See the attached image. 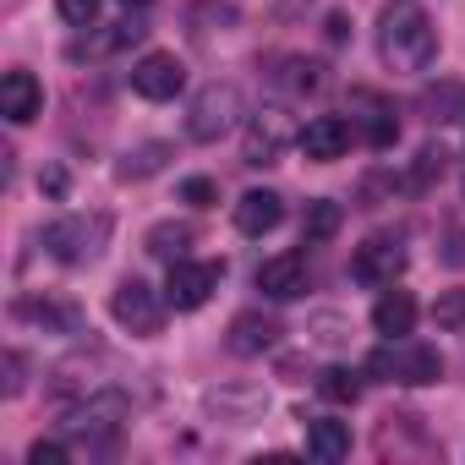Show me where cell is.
Here are the masks:
<instances>
[{"mask_svg":"<svg viewBox=\"0 0 465 465\" xmlns=\"http://www.w3.org/2000/svg\"><path fill=\"white\" fill-rule=\"evenodd\" d=\"M351 274H356L361 285H372V291L394 285V280L405 274V242H400V236H372V242H361L356 258H351Z\"/></svg>","mask_w":465,"mask_h":465,"instance_id":"cell-8","label":"cell"},{"mask_svg":"<svg viewBox=\"0 0 465 465\" xmlns=\"http://www.w3.org/2000/svg\"><path fill=\"white\" fill-rule=\"evenodd\" d=\"M126 416H132V400H126L121 389H99V394L77 400L61 427H66V438H77V443H88V449H110Z\"/></svg>","mask_w":465,"mask_h":465,"instance_id":"cell-2","label":"cell"},{"mask_svg":"<svg viewBox=\"0 0 465 465\" xmlns=\"http://www.w3.org/2000/svg\"><path fill=\"white\" fill-rule=\"evenodd\" d=\"M351 104L361 110L351 126H356V137L367 143V148H389L394 137H400V121H394V104H383L378 94H367V88H356L351 94Z\"/></svg>","mask_w":465,"mask_h":465,"instance_id":"cell-12","label":"cell"},{"mask_svg":"<svg viewBox=\"0 0 465 465\" xmlns=\"http://www.w3.org/2000/svg\"><path fill=\"white\" fill-rule=\"evenodd\" d=\"M312 340H318L323 351H340V345H351V323H345L340 312H318V318H312Z\"/></svg>","mask_w":465,"mask_h":465,"instance_id":"cell-30","label":"cell"},{"mask_svg":"<svg viewBox=\"0 0 465 465\" xmlns=\"http://www.w3.org/2000/svg\"><path fill=\"white\" fill-rule=\"evenodd\" d=\"M285 329L274 323V318H263V312H242L236 323H230V334H224V345L236 351V356H263V351H274V340H280Z\"/></svg>","mask_w":465,"mask_h":465,"instance_id":"cell-16","label":"cell"},{"mask_svg":"<svg viewBox=\"0 0 465 465\" xmlns=\"http://www.w3.org/2000/svg\"><path fill=\"white\" fill-rule=\"evenodd\" d=\"M367 378H383V383H438L443 378V356L432 345H411V340H394V345H378L367 356Z\"/></svg>","mask_w":465,"mask_h":465,"instance_id":"cell-4","label":"cell"},{"mask_svg":"<svg viewBox=\"0 0 465 465\" xmlns=\"http://www.w3.org/2000/svg\"><path fill=\"white\" fill-rule=\"evenodd\" d=\"M258 291H263L269 302H296V296H307V258H296V252L269 258V263L258 269Z\"/></svg>","mask_w":465,"mask_h":465,"instance_id":"cell-14","label":"cell"},{"mask_svg":"<svg viewBox=\"0 0 465 465\" xmlns=\"http://www.w3.org/2000/svg\"><path fill=\"white\" fill-rule=\"evenodd\" d=\"M427 121H465V83H438L432 94H421Z\"/></svg>","mask_w":465,"mask_h":465,"instance_id":"cell-25","label":"cell"},{"mask_svg":"<svg viewBox=\"0 0 465 465\" xmlns=\"http://www.w3.org/2000/svg\"><path fill=\"white\" fill-rule=\"evenodd\" d=\"M236 121H242V88L236 83H208L186 104V137L192 143H219Z\"/></svg>","mask_w":465,"mask_h":465,"instance_id":"cell-5","label":"cell"},{"mask_svg":"<svg viewBox=\"0 0 465 465\" xmlns=\"http://www.w3.org/2000/svg\"><path fill=\"white\" fill-rule=\"evenodd\" d=\"M164 159H170V143H143V148H132V153L115 164V175H121V181H143V175H159Z\"/></svg>","mask_w":465,"mask_h":465,"instance_id":"cell-24","label":"cell"},{"mask_svg":"<svg viewBox=\"0 0 465 465\" xmlns=\"http://www.w3.org/2000/svg\"><path fill=\"white\" fill-rule=\"evenodd\" d=\"M132 88H137L143 99H153V104H164V99H175V94L186 88V66H181L175 55H164V50H153V55H143V61L132 66Z\"/></svg>","mask_w":465,"mask_h":465,"instance_id":"cell-10","label":"cell"},{"mask_svg":"<svg viewBox=\"0 0 465 465\" xmlns=\"http://www.w3.org/2000/svg\"><path fill=\"white\" fill-rule=\"evenodd\" d=\"M143 34H148L143 23H110L104 34H88V39H77V45H72V61H104V55H115V50L137 45Z\"/></svg>","mask_w":465,"mask_h":465,"instance_id":"cell-19","label":"cell"},{"mask_svg":"<svg viewBox=\"0 0 465 465\" xmlns=\"http://www.w3.org/2000/svg\"><path fill=\"white\" fill-rule=\"evenodd\" d=\"M296 143H302V153H307V159L334 164V159H345V148L356 143V126H351L345 115H312V121L296 132Z\"/></svg>","mask_w":465,"mask_h":465,"instance_id":"cell-9","label":"cell"},{"mask_svg":"<svg viewBox=\"0 0 465 465\" xmlns=\"http://www.w3.org/2000/svg\"><path fill=\"white\" fill-rule=\"evenodd\" d=\"M432 323H438V329H449V334H454V329H465V291H443V296L432 302Z\"/></svg>","mask_w":465,"mask_h":465,"instance_id":"cell-31","label":"cell"},{"mask_svg":"<svg viewBox=\"0 0 465 465\" xmlns=\"http://www.w3.org/2000/svg\"><path fill=\"white\" fill-rule=\"evenodd\" d=\"M132 6H143V0H132Z\"/></svg>","mask_w":465,"mask_h":465,"instance_id":"cell-40","label":"cell"},{"mask_svg":"<svg viewBox=\"0 0 465 465\" xmlns=\"http://www.w3.org/2000/svg\"><path fill=\"white\" fill-rule=\"evenodd\" d=\"M443 263L465 269V230H449V236H443Z\"/></svg>","mask_w":465,"mask_h":465,"instance_id":"cell-36","label":"cell"},{"mask_svg":"<svg viewBox=\"0 0 465 465\" xmlns=\"http://www.w3.org/2000/svg\"><path fill=\"white\" fill-rule=\"evenodd\" d=\"M28 389V361H23V351H6V400H17Z\"/></svg>","mask_w":465,"mask_h":465,"instance_id":"cell-34","label":"cell"},{"mask_svg":"<svg viewBox=\"0 0 465 465\" xmlns=\"http://www.w3.org/2000/svg\"><path fill=\"white\" fill-rule=\"evenodd\" d=\"M340 219H345V208H340V203H329V197L307 203V219H302V242H329L334 230H340Z\"/></svg>","mask_w":465,"mask_h":465,"instance_id":"cell-26","label":"cell"},{"mask_svg":"<svg viewBox=\"0 0 465 465\" xmlns=\"http://www.w3.org/2000/svg\"><path fill=\"white\" fill-rule=\"evenodd\" d=\"M186 247H192V224L164 219V224H153V230H148V252H153L159 263H181V258H186Z\"/></svg>","mask_w":465,"mask_h":465,"instance_id":"cell-23","label":"cell"},{"mask_svg":"<svg viewBox=\"0 0 465 465\" xmlns=\"http://www.w3.org/2000/svg\"><path fill=\"white\" fill-rule=\"evenodd\" d=\"M236 6H230V0H197V6H192V34H224V28H236Z\"/></svg>","mask_w":465,"mask_h":465,"instance_id":"cell-28","label":"cell"},{"mask_svg":"<svg viewBox=\"0 0 465 465\" xmlns=\"http://www.w3.org/2000/svg\"><path fill=\"white\" fill-rule=\"evenodd\" d=\"M307 454H312L318 465H334V460H345V454H351V421H334V416H318V421H307Z\"/></svg>","mask_w":465,"mask_h":465,"instance_id":"cell-18","label":"cell"},{"mask_svg":"<svg viewBox=\"0 0 465 465\" xmlns=\"http://www.w3.org/2000/svg\"><path fill=\"white\" fill-rule=\"evenodd\" d=\"M372 329L389 334V340H405V334L416 329V302H411L405 291H383L378 307H372Z\"/></svg>","mask_w":465,"mask_h":465,"instance_id":"cell-20","label":"cell"},{"mask_svg":"<svg viewBox=\"0 0 465 465\" xmlns=\"http://www.w3.org/2000/svg\"><path fill=\"white\" fill-rule=\"evenodd\" d=\"M208 411L230 427H247L269 411V394L258 383H219V389H208Z\"/></svg>","mask_w":465,"mask_h":465,"instance_id":"cell-11","label":"cell"},{"mask_svg":"<svg viewBox=\"0 0 465 465\" xmlns=\"http://www.w3.org/2000/svg\"><path fill=\"white\" fill-rule=\"evenodd\" d=\"M280 66H285V72H274V83H280L285 94H296V99L323 94V83H329V77H323L329 66H318V61H307V55H285Z\"/></svg>","mask_w":465,"mask_h":465,"instance_id":"cell-22","label":"cell"},{"mask_svg":"<svg viewBox=\"0 0 465 465\" xmlns=\"http://www.w3.org/2000/svg\"><path fill=\"white\" fill-rule=\"evenodd\" d=\"M164 307H170V302H159L143 280H121V285L110 291V318H115L121 329H132V334H159Z\"/></svg>","mask_w":465,"mask_h":465,"instance_id":"cell-7","label":"cell"},{"mask_svg":"<svg viewBox=\"0 0 465 465\" xmlns=\"http://www.w3.org/2000/svg\"><path fill=\"white\" fill-rule=\"evenodd\" d=\"M219 280H224V263H192V258H181V263H170L164 302H170L175 312H197V307L219 291Z\"/></svg>","mask_w":465,"mask_h":465,"instance_id":"cell-6","label":"cell"},{"mask_svg":"<svg viewBox=\"0 0 465 465\" xmlns=\"http://www.w3.org/2000/svg\"><path fill=\"white\" fill-rule=\"evenodd\" d=\"M66 454H72V443H45V438L28 449V460H34V465H61Z\"/></svg>","mask_w":465,"mask_h":465,"instance_id":"cell-35","label":"cell"},{"mask_svg":"<svg viewBox=\"0 0 465 465\" xmlns=\"http://www.w3.org/2000/svg\"><path fill=\"white\" fill-rule=\"evenodd\" d=\"M181 197H186L192 208H213V203H219V181H208V175H192V181H181Z\"/></svg>","mask_w":465,"mask_h":465,"instance_id":"cell-32","label":"cell"},{"mask_svg":"<svg viewBox=\"0 0 465 465\" xmlns=\"http://www.w3.org/2000/svg\"><path fill=\"white\" fill-rule=\"evenodd\" d=\"M110 242V213H66L55 224H45V252L55 263H94Z\"/></svg>","mask_w":465,"mask_h":465,"instance_id":"cell-3","label":"cell"},{"mask_svg":"<svg viewBox=\"0 0 465 465\" xmlns=\"http://www.w3.org/2000/svg\"><path fill=\"white\" fill-rule=\"evenodd\" d=\"M285 137H291V126L280 121V110H263V115L252 121V132H247V148H242V159H247L252 170H269V164H280V148H285Z\"/></svg>","mask_w":465,"mask_h":465,"instance_id":"cell-15","label":"cell"},{"mask_svg":"<svg viewBox=\"0 0 465 465\" xmlns=\"http://www.w3.org/2000/svg\"><path fill=\"white\" fill-rule=\"evenodd\" d=\"M55 6L72 28H94V17H99V0H55Z\"/></svg>","mask_w":465,"mask_h":465,"instance_id":"cell-33","label":"cell"},{"mask_svg":"<svg viewBox=\"0 0 465 465\" xmlns=\"http://www.w3.org/2000/svg\"><path fill=\"white\" fill-rule=\"evenodd\" d=\"M39 110H45V88H39L34 72H6L0 77V115L12 126H28Z\"/></svg>","mask_w":465,"mask_h":465,"instance_id":"cell-13","label":"cell"},{"mask_svg":"<svg viewBox=\"0 0 465 465\" xmlns=\"http://www.w3.org/2000/svg\"><path fill=\"white\" fill-rule=\"evenodd\" d=\"M280 219H285L280 192H247V197L236 203V230H242V236H269Z\"/></svg>","mask_w":465,"mask_h":465,"instance_id":"cell-17","label":"cell"},{"mask_svg":"<svg viewBox=\"0 0 465 465\" xmlns=\"http://www.w3.org/2000/svg\"><path fill=\"white\" fill-rule=\"evenodd\" d=\"M28 323H39L45 334H83V312L72 302H23L17 307Z\"/></svg>","mask_w":465,"mask_h":465,"instance_id":"cell-21","label":"cell"},{"mask_svg":"<svg viewBox=\"0 0 465 465\" xmlns=\"http://www.w3.org/2000/svg\"><path fill=\"white\" fill-rule=\"evenodd\" d=\"M460 197H465V181H460Z\"/></svg>","mask_w":465,"mask_h":465,"instance_id":"cell-39","label":"cell"},{"mask_svg":"<svg viewBox=\"0 0 465 465\" xmlns=\"http://www.w3.org/2000/svg\"><path fill=\"white\" fill-rule=\"evenodd\" d=\"M443 164H449V153H443L438 143H427V148L416 153V164L405 170V186H411V192H427V186H432V181L443 175Z\"/></svg>","mask_w":465,"mask_h":465,"instance_id":"cell-29","label":"cell"},{"mask_svg":"<svg viewBox=\"0 0 465 465\" xmlns=\"http://www.w3.org/2000/svg\"><path fill=\"white\" fill-rule=\"evenodd\" d=\"M45 192H55V197H61V192H66V175H61V170H45Z\"/></svg>","mask_w":465,"mask_h":465,"instance_id":"cell-38","label":"cell"},{"mask_svg":"<svg viewBox=\"0 0 465 465\" xmlns=\"http://www.w3.org/2000/svg\"><path fill=\"white\" fill-rule=\"evenodd\" d=\"M378 55L389 72H427L438 61V28L416 0H389L378 17Z\"/></svg>","mask_w":465,"mask_h":465,"instance_id":"cell-1","label":"cell"},{"mask_svg":"<svg viewBox=\"0 0 465 465\" xmlns=\"http://www.w3.org/2000/svg\"><path fill=\"white\" fill-rule=\"evenodd\" d=\"M345 34H351V23L334 12V17H329V39H334V45H345Z\"/></svg>","mask_w":465,"mask_h":465,"instance_id":"cell-37","label":"cell"},{"mask_svg":"<svg viewBox=\"0 0 465 465\" xmlns=\"http://www.w3.org/2000/svg\"><path fill=\"white\" fill-rule=\"evenodd\" d=\"M318 394H323L329 405H356V400H361V372L329 367V372H318Z\"/></svg>","mask_w":465,"mask_h":465,"instance_id":"cell-27","label":"cell"}]
</instances>
